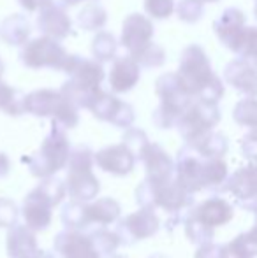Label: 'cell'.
<instances>
[{
	"instance_id": "1",
	"label": "cell",
	"mask_w": 257,
	"mask_h": 258,
	"mask_svg": "<svg viewBox=\"0 0 257 258\" xmlns=\"http://www.w3.org/2000/svg\"><path fill=\"white\" fill-rule=\"evenodd\" d=\"M175 177L190 194L215 191L224 188L229 170L224 158H206L185 144L176 155Z\"/></svg>"
},
{
	"instance_id": "2",
	"label": "cell",
	"mask_w": 257,
	"mask_h": 258,
	"mask_svg": "<svg viewBox=\"0 0 257 258\" xmlns=\"http://www.w3.org/2000/svg\"><path fill=\"white\" fill-rule=\"evenodd\" d=\"M136 202L139 207H161L171 216L169 223H166L168 230H173L178 223H183L187 213L194 206V194H190L176 177L166 183H151L144 179L136 188Z\"/></svg>"
},
{
	"instance_id": "3",
	"label": "cell",
	"mask_w": 257,
	"mask_h": 258,
	"mask_svg": "<svg viewBox=\"0 0 257 258\" xmlns=\"http://www.w3.org/2000/svg\"><path fill=\"white\" fill-rule=\"evenodd\" d=\"M64 74H67L69 79L62 85L60 92L79 109H88L92 99L102 88L100 85L106 79L102 61L71 53V60Z\"/></svg>"
},
{
	"instance_id": "4",
	"label": "cell",
	"mask_w": 257,
	"mask_h": 258,
	"mask_svg": "<svg viewBox=\"0 0 257 258\" xmlns=\"http://www.w3.org/2000/svg\"><path fill=\"white\" fill-rule=\"evenodd\" d=\"M65 195V181L57 177V174L41 179L34 190L28 191L21 204V216L25 225L34 232L46 230L53 220V209L64 201Z\"/></svg>"
},
{
	"instance_id": "5",
	"label": "cell",
	"mask_w": 257,
	"mask_h": 258,
	"mask_svg": "<svg viewBox=\"0 0 257 258\" xmlns=\"http://www.w3.org/2000/svg\"><path fill=\"white\" fill-rule=\"evenodd\" d=\"M155 93L161 99V104L151 112L153 125L161 130L176 128L183 111L194 99L183 88L176 72H168V74L159 76L157 81H155Z\"/></svg>"
},
{
	"instance_id": "6",
	"label": "cell",
	"mask_w": 257,
	"mask_h": 258,
	"mask_svg": "<svg viewBox=\"0 0 257 258\" xmlns=\"http://www.w3.org/2000/svg\"><path fill=\"white\" fill-rule=\"evenodd\" d=\"M95 153L86 144L72 148L67 162V174H65V188L71 201L90 202L97 197L100 190L99 179L93 174L95 165Z\"/></svg>"
},
{
	"instance_id": "7",
	"label": "cell",
	"mask_w": 257,
	"mask_h": 258,
	"mask_svg": "<svg viewBox=\"0 0 257 258\" xmlns=\"http://www.w3.org/2000/svg\"><path fill=\"white\" fill-rule=\"evenodd\" d=\"M71 150L72 148L67 137V130L57 123H52V130L44 137L39 150L28 156V170L32 172V176L39 177V179L55 176L67 167Z\"/></svg>"
},
{
	"instance_id": "8",
	"label": "cell",
	"mask_w": 257,
	"mask_h": 258,
	"mask_svg": "<svg viewBox=\"0 0 257 258\" xmlns=\"http://www.w3.org/2000/svg\"><path fill=\"white\" fill-rule=\"evenodd\" d=\"M178 74L183 88L189 92L192 99H199L204 93V90L212 85L219 76L213 72L212 61L208 54L199 44H190L180 54Z\"/></svg>"
},
{
	"instance_id": "9",
	"label": "cell",
	"mask_w": 257,
	"mask_h": 258,
	"mask_svg": "<svg viewBox=\"0 0 257 258\" xmlns=\"http://www.w3.org/2000/svg\"><path fill=\"white\" fill-rule=\"evenodd\" d=\"M69 60H71V53H67L60 41L48 35L30 39L27 44L21 46L20 51V61L32 71L52 69V71L65 72Z\"/></svg>"
},
{
	"instance_id": "10",
	"label": "cell",
	"mask_w": 257,
	"mask_h": 258,
	"mask_svg": "<svg viewBox=\"0 0 257 258\" xmlns=\"http://www.w3.org/2000/svg\"><path fill=\"white\" fill-rule=\"evenodd\" d=\"M220 118L222 116H220L219 104L194 99L183 111L176 128H178L182 139L185 141V144H194L206 134L213 132L215 126L220 123Z\"/></svg>"
},
{
	"instance_id": "11",
	"label": "cell",
	"mask_w": 257,
	"mask_h": 258,
	"mask_svg": "<svg viewBox=\"0 0 257 258\" xmlns=\"http://www.w3.org/2000/svg\"><path fill=\"white\" fill-rule=\"evenodd\" d=\"M161 228V218L155 214V209L139 207L137 211L127 214L117 221V232L122 246H132L136 242L155 235Z\"/></svg>"
},
{
	"instance_id": "12",
	"label": "cell",
	"mask_w": 257,
	"mask_h": 258,
	"mask_svg": "<svg viewBox=\"0 0 257 258\" xmlns=\"http://www.w3.org/2000/svg\"><path fill=\"white\" fill-rule=\"evenodd\" d=\"M88 111L93 114V118L100 119V121L111 123L117 128H129L132 126L134 119H136V112L134 107L125 100L118 99L117 93L106 92L100 88L92 99L88 105Z\"/></svg>"
},
{
	"instance_id": "13",
	"label": "cell",
	"mask_w": 257,
	"mask_h": 258,
	"mask_svg": "<svg viewBox=\"0 0 257 258\" xmlns=\"http://www.w3.org/2000/svg\"><path fill=\"white\" fill-rule=\"evenodd\" d=\"M224 190L236 199L241 209L257 214V162H250L231 174Z\"/></svg>"
},
{
	"instance_id": "14",
	"label": "cell",
	"mask_w": 257,
	"mask_h": 258,
	"mask_svg": "<svg viewBox=\"0 0 257 258\" xmlns=\"http://www.w3.org/2000/svg\"><path fill=\"white\" fill-rule=\"evenodd\" d=\"M153 20L150 16H144V14L132 13L122 23L120 46L127 49V54L134 56L153 42Z\"/></svg>"
},
{
	"instance_id": "15",
	"label": "cell",
	"mask_w": 257,
	"mask_h": 258,
	"mask_svg": "<svg viewBox=\"0 0 257 258\" xmlns=\"http://www.w3.org/2000/svg\"><path fill=\"white\" fill-rule=\"evenodd\" d=\"M53 248L60 258H102L88 230L64 228L53 239Z\"/></svg>"
},
{
	"instance_id": "16",
	"label": "cell",
	"mask_w": 257,
	"mask_h": 258,
	"mask_svg": "<svg viewBox=\"0 0 257 258\" xmlns=\"http://www.w3.org/2000/svg\"><path fill=\"white\" fill-rule=\"evenodd\" d=\"M213 30L222 46L236 53L247 32V18L243 11H240L238 7H227L219 16V20H215Z\"/></svg>"
},
{
	"instance_id": "17",
	"label": "cell",
	"mask_w": 257,
	"mask_h": 258,
	"mask_svg": "<svg viewBox=\"0 0 257 258\" xmlns=\"http://www.w3.org/2000/svg\"><path fill=\"white\" fill-rule=\"evenodd\" d=\"M35 23L42 35H48L57 41H64L72 35V20L67 13V7L55 0L39 11Z\"/></svg>"
},
{
	"instance_id": "18",
	"label": "cell",
	"mask_w": 257,
	"mask_h": 258,
	"mask_svg": "<svg viewBox=\"0 0 257 258\" xmlns=\"http://www.w3.org/2000/svg\"><path fill=\"white\" fill-rule=\"evenodd\" d=\"M95 165L100 170L113 176H127L136 167V155L125 146L124 143L113 144V146H106L95 153Z\"/></svg>"
},
{
	"instance_id": "19",
	"label": "cell",
	"mask_w": 257,
	"mask_h": 258,
	"mask_svg": "<svg viewBox=\"0 0 257 258\" xmlns=\"http://www.w3.org/2000/svg\"><path fill=\"white\" fill-rule=\"evenodd\" d=\"M141 65L130 54H122L111 61L108 85L113 93H127L141 79Z\"/></svg>"
},
{
	"instance_id": "20",
	"label": "cell",
	"mask_w": 257,
	"mask_h": 258,
	"mask_svg": "<svg viewBox=\"0 0 257 258\" xmlns=\"http://www.w3.org/2000/svg\"><path fill=\"white\" fill-rule=\"evenodd\" d=\"M139 162H143L146 179L151 183H166L175 177V162L161 144H148Z\"/></svg>"
},
{
	"instance_id": "21",
	"label": "cell",
	"mask_w": 257,
	"mask_h": 258,
	"mask_svg": "<svg viewBox=\"0 0 257 258\" xmlns=\"http://www.w3.org/2000/svg\"><path fill=\"white\" fill-rule=\"evenodd\" d=\"M224 79L245 97H257V67L243 58L229 61L224 69Z\"/></svg>"
},
{
	"instance_id": "22",
	"label": "cell",
	"mask_w": 257,
	"mask_h": 258,
	"mask_svg": "<svg viewBox=\"0 0 257 258\" xmlns=\"http://www.w3.org/2000/svg\"><path fill=\"white\" fill-rule=\"evenodd\" d=\"M190 213L197 218L201 223H204L210 228H219L222 225H227L234 216V209L226 199L220 197H210L202 201L201 204L192 206Z\"/></svg>"
},
{
	"instance_id": "23",
	"label": "cell",
	"mask_w": 257,
	"mask_h": 258,
	"mask_svg": "<svg viewBox=\"0 0 257 258\" xmlns=\"http://www.w3.org/2000/svg\"><path fill=\"white\" fill-rule=\"evenodd\" d=\"M6 249L9 258H28L39 251L35 234L27 225H14L7 228Z\"/></svg>"
},
{
	"instance_id": "24",
	"label": "cell",
	"mask_w": 257,
	"mask_h": 258,
	"mask_svg": "<svg viewBox=\"0 0 257 258\" xmlns=\"http://www.w3.org/2000/svg\"><path fill=\"white\" fill-rule=\"evenodd\" d=\"M64 93L60 90L41 88L25 95V112L35 118H53Z\"/></svg>"
},
{
	"instance_id": "25",
	"label": "cell",
	"mask_w": 257,
	"mask_h": 258,
	"mask_svg": "<svg viewBox=\"0 0 257 258\" xmlns=\"http://www.w3.org/2000/svg\"><path fill=\"white\" fill-rule=\"evenodd\" d=\"M32 35V23L25 14H11V16L4 18L0 23V39L6 42L7 46H25L30 41Z\"/></svg>"
},
{
	"instance_id": "26",
	"label": "cell",
	"mask_w": 257,
	"mask_h": 258,
	"mask_svg": "<svg viewBox=\"0 0 257 258\" xmlns=\"http://www.w3.org/2000/svg\"><path fill=\"white\" fill-rule=\"evenodd\" d=\"M86 214L92 227H108L120 220L122 207L113 197H100L93 202H86Z\"/></svg>"
},
{
	"instance_id": "27",
	"label": "cell",
	"mask_w": 257,
	"mask_h": 258,
	"mask_svg": "<svg viewBox=\"0 0 257 258\" xmlns=\"http://www.w3.org/2000/svg\"><path fill=\"white\" fill-rule=\"evenodd\" d=\"M108 23V11L100 6L97 0H90L83 6V9L76 16V25L78 28L85 32H99L106 27Z\"/></svg>"
},
{
	"instance_id": "28",
	"label": "cell",
	"mask_w": 257,
	"mask_h": 258,
	"mask_svg": "<svg viewBox=\"0 0 257 258\" xmlns=\"http://www.w3.org/2000/svg\"><path fill=\"white\" fill-rule=\"evenodd\" d=\"M60 220H62L64 228L71 230H88L92 228L86 214V202L71 201L62 206L60 209Z\"/></svg>"
},
{
	"instance_id": "29",
	"label": "cell",
	"mask_w": 257,
	"mask_h": 258,
	"mask_svg": "<svg viewBox=\"0 0 257 258\" xmlns=\"http://www.w3.org/2000/svg\"><path fill=\"white\" fill-rule=\"evenodd\" d=\"M192 146L199 155L206 156V158H224L229 150V143H227V137L220 132H210L206 134L204 137L197 141L194 144H189Z\"/></svg>"
},
{
	"instance_id": "30",
	"label": "cell",
	"mask_w": 257,
	"mask_h": 258,
	"mask_svg": "<svg viewBox=\"0 0 257 258\" xmlns=\"http://www.w3.org/2000/svg\"><path fill=\"white\" fill-rule=\"evenodd\" d=\"M0 111L7 116L25 114V93L0 79Z\"/></svg>"
},
{
	"instance_id": "31",
	"label": "cell",
	"mask_w": 257,
	"mask_h": 258,
	"mask_svg": "<svg viewBox=\"0 0 257 258\" xmlns=\"http://www.w3.org/2000/svg\"><path fill=\"white\" fill-rule=\"evenodd\" d=\"M120 41H117L111 32L99 30L95 32V37L92 39V56L99 61H113L117 58Z\"/></svg>"
},
{
	"instance_id": "32",
	"label": "cell",
	"mask_w": 257,
	"mask_h": 258,
	"mask_svg": "<svg viewBox=\"0 0 257 258\" xmlns=\"http://www.w3.org/2000/svg\"><path fill=\"white\" fill-rule=\"evenodd\" d=\"M88 234L102 258H110L111 255H115L118 246H122L117 232L108 230L106 227H92L88 228Z\"/></svg>"
},
{
	"instance_id": "33",
	"label": "cell",
	"mask_w": 257,
	"mask_h": 258,
	"mask_svg": "<svg viewBox=\"0 0 257 258\" xmlns=\"http://www.w3.org/2000/svg\"><path fill=\"white\" fill-rule=\"evenodd\" d=\"M183 228H185L187 239L195 246H202V244H208V242H213L215 230L206 227L204 223H201L190 211L187 213L185 220H183Z\"/></svg>"
},
{
	"instance_id": "34",
	"label": "cell",
	"mask_w": 257,
	"mask_h": 258,
	"mask_svg": "<svg viewBox=\"0 0 257 258\" xmlns=\"http://www.w3.org/2000/svg\"><path fill=\"white\" fill-rule=\"evenodd\" d=\"M233 118L240 126L257 130V97H245L233 109Z\"/></svg>"
},
{
	"instance_id": "35",
	"label": "cell",
	"mask_w": 257,
	"mask_h": 258,
	"mask_svg": "<svg viewBox=\"0 0 257 258\" xmlns=\"http://www.w3.org/2000/svg\"><path fill=\"white\" fill-rule=\"evenodd\" d=\"M231 258H254L257 256V235L252 230L238 234L227 244Z\"/></svg>"
},
{
	"instance_id": "36",
	"label": "cell",
	"mask_w": 257,
	"mask_h": 258,
	"mask_svg": "<svg viewBox=\"0 0 257 258\" xmlns=\"http://www.w3.org/2000/svg\"><path fill=\"white\" fill-rule=\"evenodd\" d=\"M132 58L143 69H157V67H162V65L166 63V51H164L162 46L151 42L150 46H146L143 51L134 54Z\"/></svg>"
},
{
	"instance_id": "37",
	"label": "cell",
	"mask_w": 257,
	"mask_h": 258,
	"mask_svg": "<svg viewBox=\"0 0 257 258\" xmlns=\"http://www.w3.org/2000/svg\"><path fill=\"white\" fill-rule=\"evenodd\" d=\"M122 143H124L125 146H127L129 150L136 155L137 162H139L141 155L144 153L146 146L150 144V139H148V136H146V132H144V130L129 126V128H125L124 136H122Z\"/></svg>"
},
{
	"instance_id": "38",
	"label": "cell",
	"mask_w": 257,
	"mask_h": 258,
	"mask_svg": "<svg viewBox=\"0 0 257 258\" xmlns=\"http://www.w3.org/2000/svg\"><path fill=\"white\" fill-rule=\"evenodd\" d=\"M176 14L183 23H197L204 14V4L201 0H180L176 4Z\"/></svg>"
},
{
	"instance_id": "39",
	"label": "cell",
	"mask_w": 257,
	"mask_h": 258,
	"mask_svg": "<svg viewBox=\"0 0 257 258\" xmlns=\"http://www.w3.org/2000/svg\"><path fill=\"white\" fill-rule=\"evenodd\" d=\"M144 13L151 20H168L176 13L175 0H144Z\"/></svg>"
},
{
	"instance_id": "40",
	"label": "cell",
	"mask_w": 257,
	"mask_h": 258,
	"mask_svg": "<svg viewBox=\"0 0 257 258\" xmlns=\"http://www.w3.org/2000/svg\"><path fill=\"white\" fill-rule=\"evenodd\" d=\"M236 54L243 60H248L257 67V27H247L245 37L241 41Z\"/></svg>"
},
{
	"instance_id": "41",
	"label": "cell",
	"mask_w": 257,
	"mask_h": 258,
	"mask_svg": "<svg viewBox=\"0 0 257 258\" xmlns=\"http://www.w3.org/2000/svg\"><path fill=\"white\" fill-rule=\"evenodd\" d=\"M18 216H20V209H18L16 202L11 199L0 197V228L14 227Z\"/></svg>"
},
{
	"instance_id": "42",
	"label": "cell",
	"mask_w": 257,
	"mask_h": 258,
	"mask_svg": "<svg viewBox=\"0 0 257 258\" xmlns=\"http://www.w3.org/2000/svg\"><path fill=\"white\" fill-rule=\"evenodd\" d=\"M194 258H231V255H229L227 246L208 242V244L199 246Z\"/></svg>"
},
{
	"instance_id": "43",
	"label": "cell",
	"mask_w": 257,
	"mask_h": 258,
	"mask_svg": "<svg viewBox=\"0 0 257 258\" xmlns=\"http://www.w3.org/2000/svg\"><path fill=\"white\" fill-rule=\"evenodd\" d=\"M241 153L248 162H257V130H250L241 139Z\"/></svg>"
},
{
	"instance_id": "44",
	"label": "cell",
	"mask_w": 257,
	"mask_h": 258,
	"mask_svg": "<svg viewBox=\"0 0 257 258\" xmlns=\"http://www.w3.org/2000/svg\"><path fill=\"white\" fill-rule=\"evenodd\" d=\"M53 0H18V4L21 6V9L27 13H39L44 6H48Z\"/></svg>"
},
{
	"instance_id": "45",
	"label": "cell",
	"mask_w": 257,
	"mask_h": 258,
	"mask_svg": "<svg viewBox=\"0 0 257 258\" xmlns=\"http://www.w3.org/2000/svg\"><path fill=\"white\" fill-rule=\"evenodd\" d=\"M11 170V160L6 153H0V177H6Z\"/></svg>"
},
{
	"instance_id": "46",
	"label": "cell",
	"mask_w": 257,
	"mask_h": 258,
	"mask_svg": "<svg viewBox=\"0 0 257 258\" xmlns=\"http://www.w3.org/2000/svg\"><path fill=\"white\" fill-rule=\"evenodd\" d=\"M28 258H55V256H53L49 251H44V249H39L37 253H34V255L28 256Z\"/></svg>"
},
{
	"instance_id": "47",
	"label": "cell",
	"mask_w": 257,
	"mask_h": 258,
	"mask_svg": "<svg viewBox=\"0 0 257 258\" xmlns=\"http://www.w3.org/2000/svg\"><path fill=\"white\" fill-rule=\"evenodd\" d=\"M81 2H90V0H60V4H64L65 7L76 6V4H81Z\"/></svg>"
},
{
	"instance_id": "48",
	"label": "cell",
	"mask_w": 257,
	"mask_h": 258,
	"mask_svg": "<svg viewBox=\"0 0 257 258\" xmlns=\"http://www.w3.org/2000/svg\"><path fill=\"white\" fill-rule=\"evenodd\" d=\"M4 69H6V65H4L2 58H0V79H2V74H4Z\"/></svg>"
},
{
	"instance_id": "49",
	"label": "cell",
	"mask_w": 257,
	"mask_h": 258,
	"mask_svg": "<svg viewBox=\"0 0 257 258\" xmlns=\"http://www.w3.org/2000/svg\"><path fill=\"white\" fill-rule=\"evenodd\" d=\"M148 258H168L166 255H161V253H155V255H150Z\"/></svg>"
},
{
	"instance_id": "50",
	"label": "cell",
	"mask_w": 257,
	"mask_h": 258,
	"mask_svg": "<svg viewBox=\"0 0 257 258\" xmlns=\"http://www.w3.org/2000/svg\"><path fill=\"white\" fill-rule=\"evenodd\" d=\"M110 258H129V256H125V255H118V253H115V255H111Z\"/></svg>"
},
{
	"instance_id": "51",
	"label": "cell",
	"mask_w": 257,
	"mask_h": 258,
	"mask_svg": "<svg viewBox=\"0 0 257 258\" xmlns=\"http://www.w3.org/2000/svg\"><path fill=\"white\" fill-rule=\"evenodd\" d=\"M250 230H252V232H254V234L257 235V218H255V223H254V227H252V228H250Z\"/></svg>"
},
{
	"instance_id": "52",
	"label": "cell",
	"mask_w": 257,
	"mask_h": 258,
	"mask_svg": "<svg viewBox=\"0 0 257 258\" xmlns=\"http://www.w3.org/2000/svg\"><path fill=\"white\" fill-rule=\"evenodd\" d=\"M202 4H215V2H219V0H201Z\"/></svg>"
},
{
	"instance_id": "53",
	"label": "cell",
	"mask_w": 257,
	"mask_h": 258,
	"mask_svg": "<svg viewBox=\"0 0 257 258\" xmlns=\"http://www.w3.org/2000/svg\"><path fill=\"white\" fill-rule=\"evenodd\" d=\"M254 13H255V18H257V0H255V7H254Z\"/></svg>"
}]
</instances>
